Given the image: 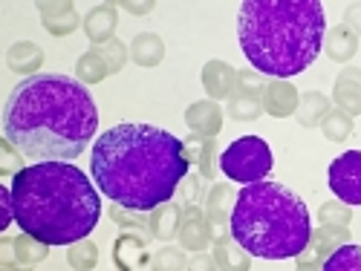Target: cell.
<instances>
[{
    "instance_id": "1",
    "label": "cell",
    "mask_w": 361,
    "mask_h": 271,
    "mask_svg": "<svg viewBox=\"0 0 361 271\" xmlns=\"http://www.w3.org/2000/svg\"><path fill=\"white\" fill-rule=\"evenodd\" d=\"M99 130V107L90 89L58 73L23 78L4 110V139L23 159L73 162Z\"/></svg>"
},
{
    "instance_id": "2",
    "label": "cell",
    "mask_w": 361,
    "mask_h": 271,
    "mask_svg": "<svg viewBox=\"0 0 361 271\" xmlns=\"http://www.w3.org/2000/svg\"><path fill=\"white\" fill-rule=\"evenodd\" d=\"M183 139L154 125H116L93 144L90 170L99 191L128 210H157L188 179Z\"/></svg>"
},
{
    "instance_id": "3",
    "label": "cell",
    "mask_w": 361,
    "mask_h": 271,
    "mask_svg": "<svg viewBox=\"0 0 361 271\" xmlns=\"http://www.w3.org/2000/svg\"><path fill=\"white\" fill-rule=\"evenodd\" d=\"M15 222L44 246H75L102 220V199L70 162H35L12 179Z\"/></svg>"
},
{
    "instance_id": "4",
    "label": "cell",
    "mask_w": 361,
    "mask_h": 271,
    "mask_svg": "<svg viewBox=\"0 0 361 271\" xmlns=\"http://www.w3.org/2000/svg\"><path fill=\"white\" fill-rule=\"evenodd\" d=\"M324 6L318 0H246L237 15L240 49L257 73L292 78L324 46Z\"/></svg>"
},
{
    "instance_id": "5",
    "label": "cell",
    "mask_w": 361,
    "mask_h": 271,
    "mask_svg": "<svg viewBox=\"0 0 361 271\" xmlns=\"http://www.w3.org/2000/svg\"><path fill=\"white\" fill-rule=\"evenodd\" d=\"M228 231L246 254L263 260L300 257L312 239L307 202L269 179L243 185V191L234 196Z\"/></svg>"
},
{
    "instance_id": "6",
    "label": "cell",
    "mask_w": 361,
    "mask_h": 271,
    "mask_svg": "<svg viewBox=\"0 0 361 271\" xmlns=\"http://www.w3.org/2000/svg\"><path fill=\"white\" fill-rule=\"evenodd\" d=\"M220 168L231 182H240V185L263 182L269 170H272V147L260 136H243L223 150Z\"/></svg>"
},
{
    "instance_id": "7",
    "label": "cell",
    "mask_w": 361,
    "mask_h": 271,
    "mask_svg": "<svg viewBox=\"0 0 361 271\" xmlns=\"http://www.w3.org/2000/svg\"><path fill=\"white\" fill-rule=\"evenodd\" d=\"M326 182L341 205H361V150H347L329 162Z\"/></svg>"
},
{
    "instance_id": "8",
    "label": "cell",
    "mask_w": 361,
    "mask_h": 271,
    "mask_svg": "<svg viewBox=\"0 0 361 271\" xmlns=\"http://www.w3.org/2000/svg\"><path fill=\"white\" fill-rule=\"evenodd\" d=\"M185 122L197 136L214 139L220 133V125H223V113H220V107L214 101H197L194 107H188Z\"/></svg>"
},
{
    "instance_id": "9",
    "label": "cell",
    "mask_w": 361,
    "mask_h": 271,
    "mask_svg": "<svg viewBox=\"0 0 361 271\" xmlns=\"http://www.w3.org/2000/svg\"><path fill=\"white\" fill-rule=\"evenodd\" d=\"M260 104H263L266 113L283 118V115H292L295 113L298 93L292 89V84H286V81H272V84H266L263 96H260Z\"/></svg>"
},
{
    "instance_id": "10",
    "label": "cell",
    "mask_w": 361,
    "mask_h": 271,
    "mask_svg": "<svg viewBox=\"0 0 361 271\" xmlns=\"http://www.w3.org/2000/svg\"><path fill=\"white\" fill-rule=\"evenodd\" d=\"M113 260L122 271H139L147 260V251H145V239L142 237H133V234H122L116 239V248H113Z\"/></svg>"
},
{
    "instance_id": "11",
    "label": "cell",
    "mask_w": 361,
    "mask_h": 271,
    "mask_svg": "<svg viewBox=\"0 0 361 271\" xmlns=\"http://www.w3.org/2000/svg\"><path fill=\"white\" fill-rule=\"evenodd\" d=\"M202 84H205V89L214 99H226V96H231V89L237 87V73L228 64H223V61H212L202 70Z\"/></svg>"
},
{
    "instance_id": "12",
    "label": "cell",
    "mask_w": 361,
    "mask_h": 271,
    "mask_svg": "<svg viewBox=\"0 0 361 271\" xmlns=\"http://www.w3.org/2000/svg\"><path fill=\"white\" fill-rule=\"evenodd\" d=\"M336 101L341 104V110L347 115L361 113V73L358 70L341 73V78L336 84Z\"/></svg>"
},
{
    "instance_id": "13",
    "label": "cell",
    "mask_w": 361,
    "mask_h": 271,
    "mask_svg": "<svg viewBox=\"0 0 361 271\" xmlns=\"http://www.w3.org/2000/svg\"><path fill=\"white\" fill-rule=\"evenodd\" d=\"M183 210H179V205H173V202H165V205H159L154 214H150V220H147V231L154 234V237H159V239H171L176 231H179V225H183Z\"/></svg>"
},
{
    "instance_id": "14",
    "label": "cell",
    "mask_w": 361,
    "mask_h": 271,
    "mask_svg": "<svg viewBox=\"0 0 361 271\" xmlns=\"http://www.w3.org/2000/svg\"><path fill=\"white\" fill-rule=\"evenodd\" d=\"M179 237H183V246H185V248H205V246H208L212 228L205 225L200 208H188V210H185L183 228H179Z\"/></svg>"
},
{
    "instance_id": "15",
    "label": "cell",
    "mask_w": 361,
    "mask_h": 271,
    "mask_svg": "<svg viewBox=\"0 0 361 271\" xmlns=\"http://www.w3.org/2000/svg\"><path fill=\"white\" fill-rule=\"evenodd\" d=\"M41 15H44V26L55 35H67L78 26V15L73 6L67 4H41Z\"/></svg>"
},
{
    "instance_id": "16",
    "label": "cell",
    "mask_w": 361,
    "mask_h": 271,
    "mask_svg": "<svg viewBox=\"0 0 361 271\" xmlns=\"http://www.w3.org/2000/svg\"><path fill=\"white\" fill-rule=\"evenodd\" d=\"M84 29H87V35L90 41H96V44H107L110 35H113V29H116V9L113 6H99L87 15L84 20Z\"/></svg>"
},
{
    "instance_id": "17",
    "label": "cell",
    "mask_w": 361,
    "mask_h": 271,
    "mask_svg": "<svg viewBox=\"0 0 361 271\" xmlns=\"http://www.w3.org/2000/svg\"><path fill=\"white\" fill-rule=\"evenodd\" d=\"M130 55H133V61L142 64V67H157L162 61V55H165V46L154 32H145L133 41Z\"/></svg>"
},
{
    "instance_id": "18",
    "label": "cell",
    "mask_w": 361,
    "mask_h": 271,
    "mask_svg": "<svg viewBox=\"0 0 361 271\" xmlns=\"http://www.w3.org/2000/svg\"><path fill=\"white\" fill-rule=\"evenodd\" d=\"M228 199H231L228 185H217L212 194H208V228H212V231L228 225V220H231Z\"/></svg>"
},
{
    "instance_id": "19",
    "label": "cell",
    "mask_w": 361,
    "mask_h": 271,
    "mask_svg": "<svg viewBox=\"0 0 361 271\" xmlns=\"http://www.w3.org/2000/svg\"><path fill=\"white\" fill-rule=\"evenodd\" d=\"M12 254H15V263L32 265V263H41L49 254V246H44L41 239L29 237V234H20V237L12 239Z\"/></svg>"
},
{
    "instance_id": "20",
    "label": "cell",
    "mask_w": 361,
    "mask_h": 271,
    "mask_svg": "<svg viewBox=\"0 0 361 271\" xmlns=\"http://www.w3.org/2000/svg\"><path fill=\"white\" fill-rule=\"evenodd\" d=\"M6 61H9V67H12L15 73H32V70H38V67H41L44 55H41V49H38L35 44L23 41V44H15V46L9 49Z\"/></svg>"
},
{
    "instance_id": "21",
    "label": "cell",
    "mask_w": 361,
    "mask_h": 271,
    "mask_svg": "<svg viewBox=\"0 0 361 271\" xmlns=\"http://www.w3.org/2000/svg\"><path fill=\"white\" fill-rule=\"evenodd\" d=\"M321 271H361V246H353V243L338 246L324 260Z\"/></svg>"
},
{
    "instance_id": "22",
    "label": "cell",
    "mask_w": 361,
    "mask_h": 271,
    "mask_svg": "<svg viewBox=\"0 0 361 271\" xmlns=\"http://www.w3.org/2000/svg\"><path fill=\"white\" fill-rule=\"evenodd\" d=\"M214 260L223 271H249V257L231 246L228 237H217L214 243Z\"/></svg>"
},
{
    "instance_id": "23",
    "label": "cell",
    "mask_w": 361,
    "mask_h": 271,
    "mask_svg": "<svg viewBox=\"0 0 361 271\" xmlns=\"http://www.w3.org/2000/svg\"><path fill=\"white\" fill-rule=\"evenodd\" d=\"M355 49H358V41H355V35L350 32L347 26H338V29H333V32H329L326 52L333 55L336 61H347V58L355 55Z\"/></svg>"
},
{
    "instance_id": "24",
    "label": "cell",
    "mask_w": 361,
    "mask_h": 271,
    "mask_svg": "<svg viewBox=\"0 0 361 271\" xmlns=\"http://www.w3.org/2000/svg\"><path fill=\"white\" fill-rule=\"evenodd\" d=\"M78 78L84 81V84H96V81H102L110 70H107V61L102 58V52L99 49H90L87 55H81V61H78Z\"/></svg>"
},
{
    "instance_id": "25",
    "label": "cell",
    "mask_w": 361,
    "mask_h": 271,
    "mask_svg": "<svg viewBox=\"0 0 361 271\" xmlns=\"http://www.w3.org/2000/svg\"><path fill=\"white\" fill-rule=\"evenodd\" d=\"M300 107H304V110L298 113V118H300V122H304L307 127L324 122L326 113H329V101H326L324 96H318V93H307L304 99H300Z\"/></svg>"
},
{
    "instance_id": "26",
    "label": "cell",
    "mask_w": 361,
    "mask_h": 271,
    "mask_svg": "<svg viewBox=\"0 0 361 271\" xmlns=\"http://www.w3.org/2000/svg\"><path fill=\"white\" fill-rule=\"evenodd\" d=\"M324 136L333 141H344L353 133V115H347L344 110H329L324 118Z\"/></svg>"
},
{
    "instance_id": "27",
    "label": "cell",
    "mask_w": 361,
    "mask_h": 271,
    "mask_svg": "<svg viewBox=\"0 0 361 271\" xmlns=\"http://www.w3.org/2000/svg\"><path fill=\"white\" fill-rule=\"evenodd\" d=\"M67 263L75 268V271H90L96 263H99V248L93 243H87V239H81V243L70 246L67 251Z\"/></svg>"
},
{
    "instance_id": "28",
    "label": "cell",
    "mask_w": 361,
    "mask_h": 271,
    "mask_svg": "<svg viewBox=\"0 0 361 271\" xmlns=\"http://www.w3.org/2000/svg\"><path fill=\"white\" fill-rule=\"evenodd\" d=\"M150 268L154 271H185V254L179 248H162L150 260Z\"/></svg>"
},
{
    "instance_id": "29",
    "label": "cell",
    "mask_w": 361,
    "mask_h": 271,
    "mask_svg": "<svg viewBox=\"0 0 361 271\" xmlns=\"http://www.w3.org/2000/svg\"><path fill=\"white\" fill-rule=\"evenodd\" d=\"M260 99H252V96H234L231 104H228V113L231 118H240V122H249V118H257L260 115Z\"/></svg>"
},
{
    "instance_id": "30",
    "label": "cell",
    "mask_w": 361,
    "mask_h": 271,
    "mask_svg": "<svg viewBox=\"0 0 361 271\" xmlns=\"http://www.w3.org/2000/svg\"><path fill=\"white\" fill-rule=\"evenodd\" d=\"M23 170V165H20V153L18 150L4 139L0 141V173L4 176H12V173H20Z\"/></svg>"
},
{
    "instance_id": "31",
    "label": "cell",
    "mask_w": 361,
    "mask_h": 271,
    "mask_svg": "<svg viewBox=\"0 0 361 271\" xmlns=\"http://www.w3.org/2000/svg\"><path fill=\"white\" fill-rule=\"evenodd\" d=\"M99 52H102V58L107 61V70H110V73H118V70L125 67V55H128V52H125V46L118 44V41H107V44H102Z\"/></svg>"
},
{
    "instance_id": "32",
    "label": "cell",
    "mask_w": 361,
    "mask_h": 271,
    "mask_svg": "<svg viewBox=\"0 0 361 271\" xmlns=\"http://www.w3.org/2000/svg\"><path fill=\"white\" fill-rule=\"evenodd\" d=\"M212 156H217V144H214V139H205V136H202V147H200L197 156H191V162L200 159V168H202V176H205V179L214 176V162H212Z\"/></svg>"
},
{
    "instance_id": "33",
    "label": "cell",
    "mask_w": 361,
    "mask_h": 271,
    "mask_svg": "<svg viewBox=\"0 0 361 271\" xmlns=\"http://www.w3.org/2000/svg\"><path fill=\"white\" fill-rule=\"evenodd\" d=\"M321 222L324 225H336V228H347V222H350L347 205H324L321 208Z\"/></svg>"
},
{
    "instance_id": "34",
    "label": "cell",
    "mask_w": 361,
    "mask_h": 271,
    "mask_svg": "<svg viewBox=\"0 0 361 271\" xmlns=\"http://www.w3.org/2000/svg\"><path fill=\"white\" fill-rule=\"evenodd\" d=\"M110 217L116 220V222H122L125 228H145L147 222L142 220V214H139V210H128V208H122V205H113L110 208Z\"/></svg>"
},
{
    "instance_id": "35",
    "label": "cell",
    "mask_w": 361,
    "mask_h": 271,
    "mask_svg": "<svg viewBox=\"0 0 361 271\" xmlns=\"http://www.w3.org/2000/svg\"><path fill=\"white\" fill-rule=\"evenodd\" d=\"M217 260L208 257V254H197L191 263H188V271H217Z\"/></svg>"
},
{
    "instance_id": "36",
    "label": "cell",
    "mask_w": 361,
    "mask_h": 271,
    "mask_svg": "<svg viewBox=\"0 0 361 271\" xmlns=\"http://www.w3.org/2000/svg\"><path fill=\"white\" fill-rule=\"evenodd\" d=\"M179 188H183V199H185V202H194V199H197V191H200V179H197V176H188Z\"/></svg>"
},
{
    "instance_id": "37",
    "label": "cell",
    "mask_w": 361,
    "mask_h": 271,
    "mask_svg": "<svg viewBox=\"0 0 361 271\" xmlns=\"http://www.w3.org/2000/svg\"><path fill=\"white\" fill-rule=\"evenodd\" d=\"M347 20L350 23H358V32H361V6H350L347 9Z\"/></svg>"
},
{
    "instance_id": "38",
    "label": "cell",
    "mask_w": 361,
    "mask_h": 271,
    "mask_svg": "<svg viewBox=\"0 0 361 271\" xmlns=\"http://www.w3.org/2000/svg\"><path fill=\"white\" fill-rule=\"evenodd\" d=\"M318 265L315 263H298V271H315Z\"/></svg>"
},
{
    "instance_id": "39",
    "label": "cell",
    "mask_w": 361,
    "mask_h": 271,
    "mask_svg": "<svg viewBox=\"0 0 361 271\" xmlns=\"http://www.w3.org/2000/svg\"><path fill=\"white\" fill-rule=\"evenodd\" d=\"M4 271H26V268H12V265H4Z\"/></svg>"
}]
</instances>
